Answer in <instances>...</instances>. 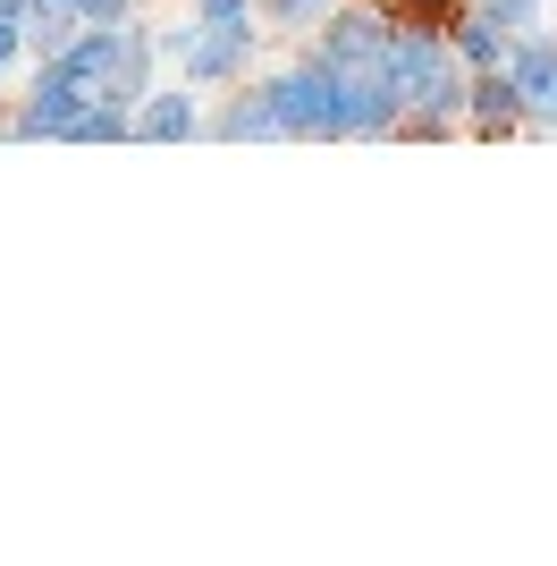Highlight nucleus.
Instances as JSON below:
<instances>
[{
	"mask_svg": "<svg viewBox=\"0 0 557 566\" xmlns=\"http://www.w3.org/2000/svg\"><path fill=\"white\" fill-rule=\"evenodd\" d=\"M69 136H76V144H118V136H127V102H102V94H93L85 111H76Z\"/></svg>",
	"mask_w": 557,
	"mask_h": 566,
	"instance_id": "nucleus-11",
	"label": "nucleus"
},
{
	"mask_svg": "<svg viewBox=\"0 0 557 566\" xmlns=\"http://www.w3.org/2000/svg\"><path fill=\"white\" fill-rule=\"evenodd\" d=\"M195 25H211V34H245V43H254V0H195Z\"/></svg>",
	"mask_w": 557,
	"mask_h": 566,
	"instance_id": "nucleus-12",
	"label": "nucleus"
},
{
	"mask_svg": "<svg viewBox=\"0 0 557 566\" xmlns=\"http://www.w3.org/2000/svg\"><path fill=\"white\" fill-rule=\"evenodd\" d=\"M262 102H271L278 136H338V69H322L313 51H304L287 76H271Z\"/></svg>",
	"mask_w": 557,
	"mask_h": 566,
	"instance_id": "nucleus-1",
	"label": "nucleus"
},
{
	"mask_svg": "<svg viewBox=\"0 0 557 566\" xmlns=\"http://www.w3.org/2000/svg\"><path fill=\"white\" fill-rule=\"evenodd\" d=\"M482 9H490L498 25H533V9H540V0H482Z\"/></svg>",
	"mask_w": 557,
	"mask_h": 566,
	"instance_id": "nucleus-15",
	"label": "nucleus"
},
{
	"mask_svg": "<svg viewBox=\"0 0 557 566\" xmlns=\"http://www.w3.org/2000/svg\"><path fill=\"white\" fill-rule=\"evenodd\" d=\"M397 85L380 69H338V136H389L397 127Z\"/></svg>",
	"mask_w": 557,
	"mask_h": 566,
	"instance_id": "nucleus-5",
	"label": "nucleus"
},
{
	"mask_svg": "<svg viewBox=\"0 0 557 566\" xmlns=\"http://www.w3.org/2000/svg\"><path fill=\"white\" fill-rule=\"evenodd\" d=\"M254 9H271V25H287V34H296V25H322L338 0H254Z\"/></svg>",
	"mask_w": 557,
	"mask_h": 566,
	"instance_id": "nucleus-13",
	"label": "nucleus"
},
{
	"mask_svg": "<svg viewBox=\"0 0 557 566\" xmlns=\"http://www.w3.org/2000/svg\"><path fill=\"white\" fill-rule=\"evenodd\" d=\"M76 9V25H127L136 18V0H69Z\"/></svg>",
	"mask_w": 557,
	"mask_h": 566,
	"instance_id": "nucleus-14",
	"label": "nucleus"
},
{
	"mask_svg": "<svg viewBox=\"0 0 557 566\" xmlns=\"http://www.w3.org/2000/svg\"><path fill=\"white\" fill-rule=\"evenodd\" d=\"M0 9H25V0H0Z\"/></svg>",
	"mask_w": 557,
	"mask_h": 566,
	"instance_id": "nucleus-17",
	"label": "nucleus"
},
{
	"mask_svg": "<svg viewBox=\"0 0 557 566\" xmlns=\"http://www.w3.org/2000/svg\"><path fill=\"white\" fill-rule=\"evenodd\" d=\"M507 34L515 25H498L490 9H464V18L448 25V51H456V69H498V60H507Z\"/></svg>",
	"mask_w": 557,
	"mask_h": 566,
	"instance_id": "nucleus-9",
	"label": "nucleus"
},
{
	"mask_svg": "<svg viewBox=\"0 0 557 566\" xmlns=\"http://www.w3.org/2000/svg\"><path fill=\"white\" fill-rule=\"evenodd\" d=\"M93 94H102V102H127V111L153 94V25L127 18L111 34V60H102V76H93Z\"/></svg>",
	"mask_w": 557,
	"mask_h": 566,
	"instance_id": "nucleus-6",
	"label": "nucleus"
},
{
	"mask_svg": "<svg viewBox=\"0 0 557 566\" xmlns=\"http://www.w3.org/2000/svg\"><path fill=\"white\" fill-rule=\"evenodd\" d=\"M153 51H169L178 60V76L186 85H237L245 76V60H254V43L245 34H195V25H169V34H153Z\"/></svg>",
	"mask_w": 557,
	"mask_h": 566,
	"instance_id": "nucleus-4",
	"label": "nucleus"
},
{
	"mask_svg": "<svg viewBox=\"0 0 557 566\" xmlns=\"http://www.w3.org/2000/svg\"><path fill=\"white\" fill-rule=\"evenodd\" d=\"M498 69H507V76H515V94H524V127L557 136V43H549V34H533V25H515Z\"/></svg>",
	"mask_w": 557,
	"mask_h": 566,
	"instance_id": "nucleus-2",
	"label": "nucleus"
},
{
	"mask_svg": "<svg viewBox=\"0 0 557 566\" xmlns=\"http://www.w3.org/2000/svg\"><path fill=\"white\" fill-rule=\"evenodd\" d=\"M18 60V9H0V69Z\"/></svg>",
	"mask_w": 557,
	"mask_h": 566,
	"instance_id": "nucleus-16",
	"label": "nucleus"
},
{
	"mask_svg": "<svg viewBox=\"0 0 557 566\" xmlns=\"http://www.w3.org/2000/svg\"><path fill=\"white\" fill-rule=\"evenodd\" d=\"M464 118L482 127V136H515L524 127V94H515L507 69H473L464 76Z\"/></svg>",
	"mask_w": 557,
	"mask_h": 566,
	"instance_id": "nucleus-7",
	"label": "nucleus"
},
{
	"mask_svg": "<svg viewBox=\"0 0 557 566\" xmlns=\"http://www.w3.org/2000/svg\"><path fill=\"white\" fill-rule=\"evenodd\" d=\"M195 127H203V111H195V94H186V85H153V94L136 102V111H127V136H195Z\"/></svg>",
	"mask_w": 557,
	"mask_h": 566,
	"instance_id": "nucleus-8",
	"label": "nucleus"
},
{
	"mask_svg": "<svg viewBox=\"0 0 557 566\" xmlns=\"http://www.w3.org/2000/svg\"><path fill=\"white\" fill-rule=\"evenodd\" d=\"M203 127H211V136H278V118H271V102H262V85H254V94H229Z\"/></svg>",
	"mask_w": 557,
	"mask_h": 566,
	"instance_id": "nucleus-10",
	"label": "nucleus"
},
{
	"mask_svg": "<svg viewBox=\"0 0 557 566\" xmlns=\"http://www.w3.org/2000/svg\"><path fill=\"white\" fill-rule=\"evenodd\" d=\"M389 34L397 25L380 18V9H371V0H355V9H329L322 18V34H313V60H322V69H380V51H389Z\"/></svg>",
	"mask_w": 557,
	"mask_h": 566,
	"instance_id": "nucleus-3",
	"label": "nucleus"
}]
</instances>
